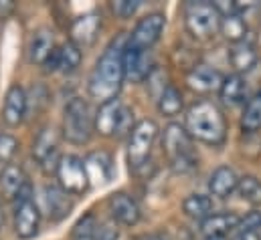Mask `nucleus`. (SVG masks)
<instances>
[{
	"instance_id": "1",
	"label": "nucleus",
	"mask_w": 261,
	"mask_h": 240,
	"mask_svg": "<svg viewBox=\"0 0 261 240\" xmlns=\"http://www.w3.org/2000/svg\"><path fill=\"white\" fill-rule=\"evenodd\" d=\"M126 45H128L126 37H120L118 41H114L106 49L101 59L97 61V65L89 77V95L95 101H99L101 105L118 99V93H120L122 83L126 79V73H124V49H126Z\"/></svg>"
},
{
	"instance_id": "2",
	"label": "nucleus",
	"mask_w": 261,
	"mask_h": 240,
	"mask_svg": "<svg viewBox=\"0 0 261 240\" xmlns=\"http://www.w3.org/2000/svg\"><path fill=\"white\" fill-rule=\"evenodd\" d=\"M185 127L193 139L206 145H221L227 139V119L221 107L208 99H200L189 107Z\"/></svg>"
},
{
	"instance_id": "3",
	"label": "nucleus",
	"mask_w": 261,
	"mask_h": 240,
	"mask_svg": "<svg viewBox=\"0 0 261 240\" xmlns=\"http://www.w3.org/2000/svg\"><path fill=\"white\" fill-rule=\"evenodd\" d=\"M162 149L170 160L176 172H191L196 168V154L193 147V137L189 135L187 127L178 123H170L164 129Z\"/></svg>"
},
{
	"instance_id": "4",
	"label": "nucleus",
	"mask_w": 261,
	"mask_h": 240,
	"mask_svg": "<svg viewBox=\"0 0 261 240\" xmlns=\"http://www.w3.org/2000/svg\"><path fill=\"white\" fill-rule=\"evenodd\" d=\"M93 117L89 111V105L85 99L81 97H73L65 107V115H63V135L67 141L75 143V145H83L89 141L91 137V129H93Z\"/></svg>"
},
{
	"instance_id": "5",
	"label": "nucleus",
	"mask_w": 261,
	"mask_h": 240,
	"mask_svg": "<svg viewBox=\"0 0 261 240\" xmlns=\"http://www.w3.org/2000/svg\"><path fill=\"white\" fill-rule=\"evenodd\" d=\"M185 22L189 35L198 41H206L221 31V14L211 2H191L185 10Z\"/></svg>"
},
{
	"instance_id": "6",
	"label": "nucleus",
	"mask_w": 261,
	"mask_h": 240,
	"mask_svg": "<svg viewBox=\"0 0 261 240\" xmlns=\"http://www.w3.org/2000/svg\"><path fill=\"white\" fill-rule=\"evenodd\" d=\"M93 125L103 137H114V135L120 137L124 133H132V129L136 127L132 125V111L120 99L103 103L95 115Z\"/></svg>"
},
{
	"instance_id": "7",
	"label": "nucleus",
	"mask_w": 261,
	"mask_h": 240,
	"mask_svg": "<svg viewBox=\"0 0 261 240\" xmlns=\"http://www.w3.org/2000/svg\"><path fill=\"white\" fill-rule=\"evenodd\" d=\"M156 135H158V125L152 119H142L140 123H136L128 141V162L132 170H138L148 162Z\"/></svg>"
},
{
	"instance_id": "8",
	"label": "nucleus",
	"mask_w": 261,
	"mask_h": 240,
	"mask_svg": "<svg viewBox=\"0 0 261 240\" xmlns=\"http://www.w3.org/2000/svg\"><path fill=\"white\" fill-rule=\"evenodd\" d=\"M57 178H59V184L67 194H83L89 188V174H87L85 162L77 156L61 158Z\"/></svg>"
},
{
	"instance_id": "9",
	"label": "nucleus",
	"mask_w": 261,
	"mask_h": 240,
	"mask_svg": "<svg viewBox=\"0 0 261 240\" xmlns=\"http://www.w3.org/2000/svg\"><path fill=\"white\" fill-rule=\"evenodd\" d=\"M124 73L132 83H144L152 75V55L150 49H140L128 41L124 49Z\"/></svg>"
},
{
	"instance_id": "10",
	"label": "nucleus",
	"mask_w": 261,
	"mask_h": 240,
	"mask_svg": "<svg viewBox=\"0 0 261 240\" xmlns=\"http://www.w3.org/2000/svg\"><path fill=\"white\" fill-rule=\"evenodd\" d=\"M164 24H166L164 14L154 12V14L144 16L136 24V28H134V33H132L130 37V43L136 45V47H140V49H150L160 39L162 31H164Z\"/></svg>"
},
{
	"instance_id": "11",
	"label": "nucleus",
	"mask_w": 261,
	"mask_h": 240,
	"mask_svg": "<svg viewBox=\"0 0 261 240\" xmlns=\"http://www.w3.org/2000/svg\"><path fill=\"white\" fill-rule=\"evenodd\" d=\"M223 81H225V77L217 69L208 67V65H195L187 75L189 89H193L195 93H200V95H206V93H213V91H221Z\"/></svg>"
},
{
	"instance_id": "12",
	"label": "nucleus",
	"mask_w": 261,
	"mask_h": 240,
	"mask_svg": "<svg viewBox=\"0 0 261 240\" xmlns=\"http://www.w3.org/2000/svg\"><path fill=\"white\" fill-rule=\"evenodd\" d=\"M29 111V101H27V93L20 85H12L6 91L4 97V109H2V119L8 127H18L24 115Z\"/></svg>"
},
{
	"instance_id": "13",
	"label": "nucleus",
	"mask_w": 261,
	"mask_h": 240,
	"mask_svg": "<svg viewBox=\"0 0 261 240\" xmlns=\"http://www.w3.org/2000/svg\"><path fill=\"white\" fill-rule=\"evenodd\" d=\"M39 222H41V212L33 200L18 204L14 214V232L18 234V238H33L39 232Z\"/></svg>"
},
{
	"instance_id": "14",
	"label": "nucleus",
	"mask_w": 261,
	"mask_h": 240,
	"mask_svg": "<svg viewBox=\"0 0 261 240\" xmlns=\"http://www.w3.org/2000/svg\"><path fill=\"white\" fill-rule=\"evenodd\" d=\"M108 204H110V212H112L114 220H118L124 226L138 224V220H140V206H138V202L132 196L124 194V192L112 194Z\"/></svg>"
},
{
	"instance_id": "15",
	"label": "nucleus",
	"mask_w": 261,
	"mask_h": 240,
	"mask_svg": "<svg viewBox=\"0 0 261 240\" xmlns=\"http://www.w3.org/2000/svg\"><path fill=\"white\" fill-rule=\"evenodd\" d=\"M99 26H101V20H99V16L95 12H89V14L79 16L71 24V43L77 45L79 49L81 47H89L95 41Z\"/></svg>"
},
{
	"instance_id": "16",
	"label": "nucleus",
	"mask_w": 261,
	"mask_h": 240,
	"mask_svg": "<svg viewBox=\"0 0 261 240\" xmlns=\"http://www.w3.org/2000/svg\"><path fill=\"white\" fill-rule=\"evenodd\" d=\"M43 200H45V206H47V212H49V218L59 222L63 220L65 216H69L73 204L67 196V192L59 186H53V184H47L43 188Z\"/></svg>"
},
{
	"instance_id": "17",
	"label": "nucleus",
	"mask_w": 261,
	"mask_h": 240,
	"mask_svg": "<svg viewBox=\"0 0 261 240\" xmlns=\"http://www.w3.org/2000/svg\"><path fill=\"white\" fill-rule=\"evenodd\" d=\"M239 222H241V216H237L233 212H219V214H213L206 220H202L200 230L206 238H215V236L225 238V234L235 230L239 226Z\"/></svg>"
},
{
	"instance_id": "18",
	"label": "nucleus",
	"mask_w": 261,
	"mask_h": 240,
	"mask_svg": "<svg viewBox=\"0 0 261 240\" xmlns=\"http://www.w3.org/2000/svg\"><path fill=\"white\" fill-rule=\"evenodd\" d=\"M53 51H55L53 31H49V28H39L37 33H33L31 43H29V61H31V63H35V65H45Z\"/></svg>"
},
{
	"instance_id": "19",
	"label": "nucleus",
	"mask_w": 261,
	"mask_h": 240,
	"mask_svg": "<svg viewBox=\"0 0 261 240\" xmlns=\"http://www.w3.org/2000/svg\"><path fill=\"white\" fill-rule=\"evenodd\" d=\"M239 176L233 168L229 166H221L217 168L213 174H211V180H208V190L213 196L217 198H227L229 194H233L239 186Z\"/></svg>"
},
{
	"instance_id": "20",
	"label": "nucleus",
	"mask_w": 261,
	"mask_h": 240,
	"mask_svg": "<svg viewBox=\"0 0 261 240\" xmlns=\"http://www.w3.org/2000/svg\"><path fill=\"white\" fill-rule=\"evenodd\" d=\"M27 184H29V182H27V176H24V172H22L18 166L8 164V166H4V170L0 172V192H2L8 200L16 198L18 192H20Z\"/></svg>"
},
{
	"instance_id": "21",
	"label": "nucleus",
	"mask_w": 261,
	"mask_h": 240,
	"mask_svg": "<svg viewBox=\"0 0 261 240\" xmlns=\"http://www.w3.org/2000/svg\"><path fill=\"white\" fill-rule=\"evenodd\" d=\"M221 101L227 103V105H239L245 101V95H247V83L241 75H229L225 77L223 85H221Z\"/></svg>"
},
{
	"instance_id": "22",
	"label": "nucleus",
	"mask_w": 261,
	"mask_h": 240,
	"mask_svg": "<svg viewBox=\"0 0 261 240\" xmlns=\"http://www.w3.org/2000/svg\"><path fill=\"white\" fill-rule=\"evenodd\" d=\"M85 168H87V174H89V182L97 180V178H99V182H108L112 178L114 164H112L110 154H106V152H93V154L87 156Z\"/></svg>"
},
{
	"instance_id": "23",
	"label": "nucleus",
	"mask_w": 261,
	"mask_h": 240,
	"mask_svg": "<svg viewBox=\"0 0 261 240\" xmlns=\"http://www.w3.org/2000/svg\"><path fill=\"white\" fill-rule=\"evenodd\" d=\"M229 61H231V65H233V69H235L237 73H245V71H251V69L255 67V63H257V53H255L253 45H249V43L243 41V43H237V45L231 49Z\"/></svg>"
},
{
	"instance_id": "24",
	"label": "nucleus",
	"mask_w": 261,
	"mask_h": 240,
	"mask_svg": "<svg viewBox=\"0 0 261 240\" xmlns=\"http://www.w3.org/2000/svg\"><path fill=\"white\" fill-rule=\"evenodd\" d=\"M53 154H57V131L53 127H45L39 131V135L33 143V156H35V160H39L43 164Z\"/></svg>"
},
{
	"instance_id": "25",
	"label": "nucleus",
	"mask_w": 261,
	"mask_h": 240,
	"mask_svg": "<svg viewBox=\"0 0 261 240\" xmlns=\"http://www.w3.org/2000/svg\"><path fill=\"white\" fill-rule=\"evenodd\" d=\"M182 210L195 220H206L208 216H213V200L202 194H191L182 202Z\"/></svg>"
},
{
	"instance_id": "26",
	"label": "nucleus",
	"mask_w": 261,
	"mask_h": 240,
	"mask_svg": "<svg viewBox=\"0 0 261 240\" xmlns=\"http://www.w3.org/2000/svg\"><path fill=\"white\" fill-rule=\"evenodd\" d=\"M221 33L227 41L231 43H243L245 33H247V22L243 14H231V16H223L221 18Z\"/></svg>"
},
{
	"instance_id": "27",
	"label": "nucleus",
	"mask_w": 261,
	"mask_h": 240,
	"mask_svg": "<svg viewBox=\"0 0 261 240\" xmlns=\"http://www.w3.org/2000/svg\"><path fill=\"white\" fill-rule=\"evenodd\" d=\"M182 105H185L182 93H180L176 87H172V85H168V87L162 91V95H158V111H160L162 115H166V117L178 115V113L182 111Z\"/></svg>"
},
{
	"instance_id": "28",
	"label": "nucleus",
	"mask_w": 261,
	"mask_h": 240,
	"mask_svg": "<svg viewBox=\"0 0 261 240\" xmlns=\"http://www.w3.org/2000/svg\"><path fill=\"white\" fill-rule=\"evenodd\" d=\"M241 129L247 133H253V131L261 129V91L247 101V107H245L243 117H241Z\"/></svg>"
},
{
	"instance_id": "29",
	"label": "nucleus",
	"mask_w": 261,
	"mask_h": 240,
	"mask_svg": "<svg viewBox=\"0 0 261 240\" xmlns=\"http://www.w3.org/2000/svg\"><path fill=\"white\" fill-rule=\"evenodd\" d=\"M237 192L241 196V200H245L251 206H261V180L253 176H245L239 180Z\"/></svg>"
},
{
	"instance_id": "30",
	"label": "nucleus",
	"mask_w": 261,
	"mask_h": 240,
	"mask_svg": "<svg viewBox=\"0 0 261 240\" xmlns=\"http://www.w3.org/2000/svg\"><path fill=\"white\" fill-rule=\"evenodd\" d=\"M81 59H83V55H81V49L69 41V43H65V45L61 47V61H59V71H63V73H73V71H75V69L81 65Z\"/></svg>"
},
{
	"instance_id": "31",
	"label": "nucleus",
	"mask_w": 261,
	"mask_h": 240,
	"mask_svg": "<svg viewBox=\"0 0 261 240\" xmlns=\"http://www.w3.org/2000/svg\"><path fill=\"white\" fill-rule=\"evenodd\" d=\"M97 220L93 214H85L73 228V240H95Z\"/></svg>"
},
{
	"instance_id": "32",
	"label": "nucleus",
	"mask_w": 261,
	"mask_h": 240,
	"mask_svg": "<svg viewBox=\"0 0 261 240\" xmlns=\"http://www.w3.org/2000/svg\"><path fill=\"white\" fill-rule=\"evenodd\" d=\"M16 149H18V141L8 133H0V164H8L14 158Z\"/></svg>"
},
{
	"instance_id": "33",
	"label": "nucleus",
	"mask_w": 261,
	"mask_h": 240,
	"mask_svg": "<svg viewBox=\"0 0 261 240\" xmlns=\"http://www.w3.org/2000/svg\"><path fill=\"white\" fill-rule=\"evenodd\" d=\"M239 230H251V232H261V212L253 210L249 214H245L237 226Z\"/></svg>"
},
{
	"instance_id": "34",
	"label": "nucleus",
	"mask_w": 261,
	"mask_h": 240,
	"mask_svg": "<svg viewBox=\"0 0 261 240\" xmlns=\"http://www.w3.org/2000/svg\"><path fill=\"white\" fill-rule=\"evenodd\" d=\"M138 6H140L138 0H118V2L112 4L114 12H116L120 18H130L132 14L138 10Z\"/></svg>"
},
{
	"instance_id": "35",
	"label": "nucleus",
	"mask_w": 261,
	"mask_h": 240,
	"mask_svg": "<svg viewBox=\"0 0 261 240\" xmlns=\"http://www.w3.org/2000/svg\"><path fill=\"white\" fill-rule=\"evenodd\" d=\"M120 232L116 228V224L112 222H101L97 224V232H95V240H118Z\"/></svg>"
},
{
	"instance_id": "36",
	"label": "nucleus",
	"mask_w": 261,
	"mask_h": 240,
	"mask_svg": "<svg viewBox=\"0 0 261 240\" xmlns=\"http://www.w3.org/2000/svg\"><path fill=\"white\" fill-rule=\"evenodd\" d=\"M59 61H61V49H55L45 63V69L47 71H59Z\"/></svg>"
},
{
	"instance_id": "37",
	"label": "nucleus",
	"mask_w": 261,
	"mask_h": 240,
	"mask_svg": "<svg viewBox=\"0 0 261 240\" xmlns=\"http://www.w3.org/2000/svg\"><path fill=\"white\" fill-rule=\"evenodd\" d=\"M233 240H261V234L259 232H251V230H239Z\"/></svg>"
},
{
	"instance_id": "38",
	"label": "nucleus",
	"mask_w": 261,
	"mask_h": 240,
	"mask_svg": "<svg viewBox=\"0 0 261 240\" xmlns=\"http://www.w3.org/2000/svg\"><path fill=\"white\" fill-rule=\"evenodd\" d=\"M136 240H170V238H168V234H164V232H150V234L138 236Z\"/></svg>"
},
{
	"instance_id": "39",
	"label": "nucleus",
	"mask_w": 261,
	"mask_h": 240,
	"mask_svg": "<svg viewBox=\"0 0 261 240\" xmlns=\"http://www.w3.org/2000/svg\"><path fill=\"white\" fill-rule=\"evenodd\" d=\"M204 240H227V238H219V236H215V238H204Z\"/></svg>"
},
{
	"instance_id": "40",
	"label": "nucleus",
	"mask_w": 261,
	"mask_h": 240,
	"mask_svg": "<svg viewBox=\"0 0 261 240\" xmlns=\"http://www.w3.org/2000/svg\"><path fill=\"white\" fill-rule=\"evenodd\" d=\"M0 226H2V206H0Z\"/></svg>"
},
{
	"instance_id": "41",
	"label": "nucleus",
	"mask_w": 261,
	"mask_h": 240,
	"mask_svg": "<svg viewBox=\"0 0 261 240\" xmlns=\"http://www.w3.org/2000/svg\"><path fill=\"white\" fill-rule=\"evenodd\" d=\"M259 234H261V232H259Z\"/></svg>"
}]
</instances>
